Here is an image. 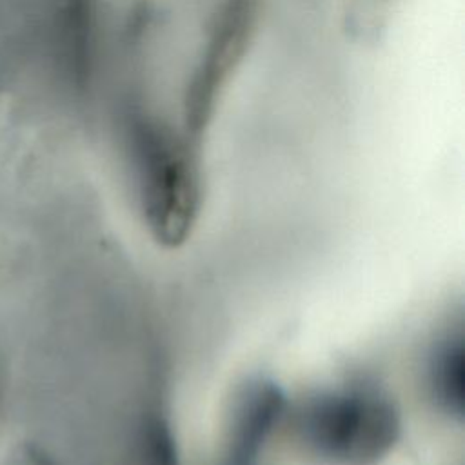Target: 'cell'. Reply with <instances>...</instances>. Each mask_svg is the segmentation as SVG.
I'll use <instances>...</instances> for the list:
<instances>
[{"instance_id": "277c9868", "label": "cell", "mask_w": 465, "mask_h": 465, "mask_svg": "<svg viewBox=\"0 0 465 465\" xmlns=\"http://www.w3.org/2000/svg\"><path fill=\"white\" fill-rule=\"evenodd\" d=\"M2 465H40V461L36 460V456L33 452L25 450V452L9 456Z\"/></svg>"}, {"instance_id": "6da1fadb", "label": "cell", "mask_w": 465, "mask_h": 465, "mask_svg": "<svg viewBox=\"0 0 465 465\" xmlns=\"http://www.w3.org/2000/svg\"><path fill=\"white\" fill-rule=\"evenodd\" d=\"M292 430L305 452L332 465H376L400 436V414L371 385L322 392L298 407Z\"/></svg>"}, {"instance_id": "7a4b0ae2", "label": "cell", "mask_w": 465, "mask_h": 465, "mask_svg": "<svg viewBox=\"0 0 465 465\" xmlns=\"http://www.w3.org/2000/svg\"><path fill=\"white\" fill-rule=\"evenodd\" d=\"M283 407L285 398L274 383L251 381L232 409L223 465H256L260 449L283 414Z\"/></svg>"}, {"instance_id": "3957f363", "label": "cell", "mask_w": 465, "mask_h": 465, "mask_svg": "<svg viewBox=\"0 0 465 465\" xmlns=\"http://www.w3.org/2000/svg\"><path fill=\"white\" fill-rule=\"evenodd\" d=\"M463 367L461 336L447 338L440 343L429 367L430 391L436 403L447 414L458 418L463 414Z\"/></svg>"}]
</instances>
